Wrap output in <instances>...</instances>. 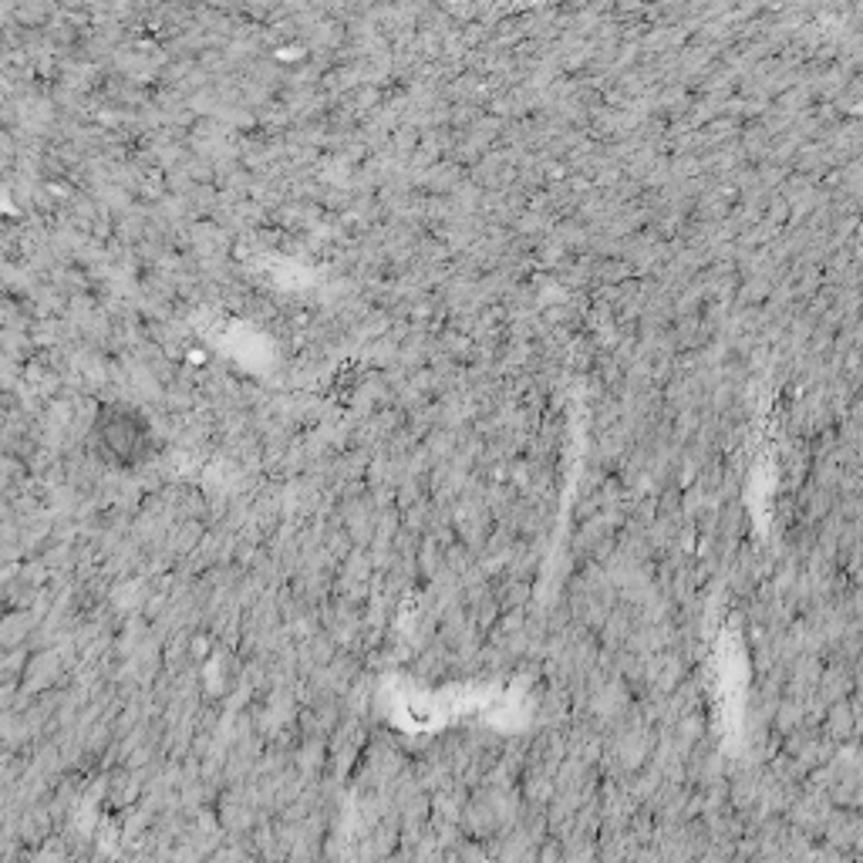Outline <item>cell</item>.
<instances>
[{
	"label": "cell",
	"mask_w": 863,
	"mask_h": 863,
	"mask_svg": "<svg viewBox=\"0 0 863 863\" xmlns=\"http://www.w3.org/2000/svg\"><path fill=\"white\" fill-rule=\"evenodd\" d=\"M837 810H863V772H843L826 793Z\"/></svg>",
	"instance_id": "obj_4"
},
{
	"label": "cell",
	"mask_w": 863,
	"mask_h": 863,
	"mask_svg": "<svg viewBox=\"0 0 863 863\" xmlns=\"http://www.w3.org/2000/svg\"><path fill=\"white\" fill-rule=\"evenodd\" d=\"M92 442L98 459L115 469H135L156 452V435L149 419L132 405H98L92 422Z\"/></svg>",
	"instance_id": "obj_1"
},
{
	"label": "cell",
	"mask_w": 863,
	"mask_h": 863,
	"mask_svg": "<svg viewBox=\"0 0 863 863\" xmlns=\"http://www.w3.org/2000/svg\"><path fill=\"white\" fill-rule=\"evenodd\" d=\"M833 810H837V806H833L826 796H816V793H813V796H803V799H796V803L789 806V826H793L799 837L820 843L823 833H826V823H830V816H833Z\"/></svg>",
	"instance_id": "obj_2"
},
{
	"label": "cell",
	"mask_w": 863,
	"mask_h": 863,
	"mask_svg": "<svg viewBox=\"0 0 863 863\" xmlns=\"http://www.w3.org/2000/svg\"><path fill=\"white\" fill-rule=\"evenodd\" d=\"M857 837H860V810H833L820 843H826V847H833L840 853H853Z\"/></svg>",
	"instance_id": "obj_3"
}]
</instances>
